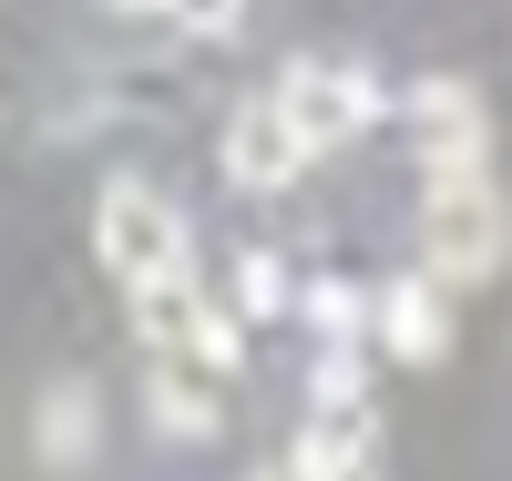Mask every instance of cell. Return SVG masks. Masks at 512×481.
I'll return each instance as SVG.
<instances>
[{
    "label": "cell",
    "instance_id": "obj_1",
    "mask_svg": "<svg viewBox=\"0 0 512 481\" xmlns=\"http://www.w3.org/2000/svg\"><path fill=\"white\" fill-rule=\"evenodd\" d=\"M420 246L441 287H482L512 256V205L492 174H420Z\"/></svg>",
    "mask_w": 512,
    "mask_h": 481
},
{
    "label": "cell",
    "instance_id": "obj_2",
    "mask_svg": "<svg viewBox=\"0 0 512 481\" xmlns=\"http://www.w3.org/2000/svg\"><path fill=\"white\" fill-rule=\"evenodd\" d=\"M93 256H103L123 287H144V277H195V236H185L175 195L134 185V174H113V185L93 195Z\"/></svg>",
    "mask_w": 512,
    "mask_h": 481
},
{
    "label": "cell",
    "instance_id": "obj_3",
    "mask_svg": "<svg viewBox=\"0 0 512 481\" xmlns=\"http://www.w3.org/2000/svg\"><path fill=\"white\" fill-rule=\"evenodd\" d=\"M277 113H287V134H297V154H338V144H359L369 123H379V82L369 72H349V62H287V82L267 93Z\"/></svg>",
    "mask_w": 512,
    "mask_h": 481
},
{
    "label": "cell",
    "instance_id": "obj_4",
    "mask_svg": "<svg viewBox=\"0 0 512 481\" xmlns=\"http://www.w3.org/2000/svg\"><path fill=\"white\" fill-rule=\"evenodd\" d=\"M134 328H144L154 359H175V348H195L205 369H226V359H236V328L195 297V277H144V287H134Z\"/></svg>",
    "mask_w": 512,
    "mask_h": 481
},
{
    "label": "cell",
    "instance_id": "obj_5",
    "mask_svg": "<svg viewBox=\"0 0 512 481\" xmlns=\"http://www.w3.org/2000/svg\"><path fill=\"white\" fill-rule=\"evenodd\" d=\"M410 123H420V174H482L492 123H482V93H472V82H420V93H410Z\"/></svg>",
    "mask_w": 512,
    "mask_h": 481
},
{
    "label": "cell",
    "instance_id": "obj_6",
    "mask_svg": "<svg viewBox=\"0 0 512 481\" xmlns=\"http://www.w3.org/2000/svg\"><path fill=\"white\" fill-rule=\"evenodd\" d=\"M226 174H236L246 195H277V185L308 174V154H297V134H287L277 103H236V123H226Z\"/></svg>",
    "mask_w": 512,
    "mask_h": 481
},
{
    "label": "cell",
    "instance_id": "obj_7",
    "mask_svg": "<svg viewBox=\"0 0 512 481\" xmlns=\"http://www.w3.org/2000/svg\"><path fill=\"white\" fill-rule=\"evenodd\" d=\"M369 461H379L369 410L359 400H318V420H308V441H297L287 481H369Z\"/></svg>",
    "mask_w": 512,
    "mask_h": 481
},
{
    "label": "cell",
    "instance_id": "obj_8",
    "mask_svg": "<svg viewBox=\"0 0 512 481\" xmlns=\"http://www.w3.org/2000/svg\"><path fill=\"white\" fill-rule=\"evenodd\" d=\"M379 338H390L400 369H441L451 359V308H441V277H400L379 297Z\"/></svg>",
    "mask_w": 512,
    "mask_h": 481
},
{
    "label": "cell",
    "instance_id": "obj_9",
    "mask_svg": "<svg viewBox=\"0 0 512 481\" xmlns=\"http://www.w3.org/2000/svg\"><path fill=\"white\" fill-rule=\"evenodd\" d=\"M216 389H205V379H185V369H154V430H164V441H216Z\"/></svg>",
    "mask_w": 512,
    "mask_h": 481
},
{
    "label": "cell",
    "instance_id": "obj_10",
    "mask_svg": "<svg viewBox=\"0 0 512 481\" xmlns=\"http://www.w3.org/2000/svg\"><path fill=\"white\" fill-rule=\"evenodd\" d=\"M93 451V389H52L41 400V461H82Z\"/></svg>",
    "mask_w": 512,
    "mask_h": 481
},
{
    "label": "cell",
    "instance_id": "obj_11",
    "mask_svg": "<svg viewBox=\"0 0 512 481\" xmlns=\"http://www.w3.org/2000/svg\"><path fill=\"white\" fill-rule=\"evenodd\" d=\"M308 318H318L328 338H349V328H359V297H349V287H328V277H318V287H308Z\"/></svg>",
    "mask_w": 512,
    "mask_h": 481
},
{
    "label": "cell",
    "instance_id": "obj_12",
    "mask_svg": "<svg viewBox=\"0 0 512 481\" xmlns=\"http://www.w3.org/2000/svg\"><path fill=\"white\" fill-rule=\"evenodd\" d=\"M164 11H175L185 31H236V11H246V0H164Z\"/></svg>",
    "mask_w": 512,
    "mask_h": 481
},
{
    "label": "cell",
    "instance_id": "obj_13",
    "mask_svg": "<svg viewBox=\"0 0 512 481\" xmlns=\"http://www.w3.org/2000/svg\"><path fill=\"white\" fill-rule=\"evenodd\" d=\"M236 287H246V308H256V318H267V308H277V297H287V277L267 267V256H246V277H236Z\"/></svg>",
    "mask_w": 512,
    "mask_h": 481
},
{
    "label": "cell",
    "instance_id": "obj_14",
    "mask_svg": "<svg viewBox=\"0 0 512 481\" xmlns=\"http://www.w3.org/2000/svg\"><path fill=\"white\" fill-rule=\"evenodd\" d=\"M113 11H164V0H113Z\"/></svg>",
    "mask_w": 512,
    "mask_h": 481
}]
</instances>
